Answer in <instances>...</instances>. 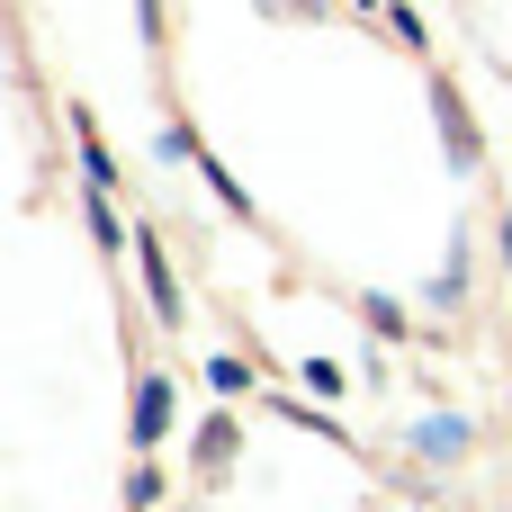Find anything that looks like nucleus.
Segmentation results:
<instances>
[{"label": "nucleus", "mask_w": 512, "mask_h": 512, "mask_svg": "<svg viewBox=\"0 0 512 512\" xmlns=\"http://www.w3.org/2000/svg\"><path fill=\"white\" fill-rule=\"evenodd\" d=\"M90 234H99V243H108V252H117V243H126V234H117V207H108V189H90Z\"/></svg>", "instance_id": "nucleus-5"}, {"label": "nucleus", "mask_w": 512, "mask_h": 512, "mask_svg": "<svg viewBox=\"0 0 512 512\" xmlns=\"http://www.w3.org/2000/svg\"><path fill=\"white\" fill-rule=\"evenodd\" d=\"M171 432V378H135V450H153Z\"/></svg>", "instance_id": "nucleus-2"}, {"label": "nucleus", "mask_w": 512, "mask_h": 512, "mask_svg": "<svg viewBox=\"0 0 512 512\" xmlns=\"http://www.w3.org/2000/svg\"><path fill=\"white\" fill-rule=\"evenodd\" d=\"M468 441H477V432H468V414H423V423L405 432V450H414V459H441V468H450Z\"/></svg>", "instance_id": "nucleus-1"}, {"label": "nucleus", "mask_w": 512, "mask_h": 512, "mask_svg": "<svg viewBox=\"0 0 512 512\" xmlns=\"http://www.w3.org/2000/svg\"><path fill=\"white\" fill-rule=\"evenodd\" d=\"M207 387H216V396H243L252 369H243V360H207Z\"/></svg>", "instance_id": "nucleus-6"}, {"label": "nucleus", "mask_w": 512, "mask_h": 512, "mask_svg": "<svg viewBox=\"0 0 512 512\" xmlns=\"http://www.w3.org/2000/svg\"><path fill=\"white\" fill-rule=\"evenodd\" d=\"M135 261H144V288H153V315H162V324H180V288H171V261H162V243H153V234H135Z\"/></svg>", "instance_id": "nucleus-3"}, {"label": "nucleus", "mask_w": 512, "mask_h": 512, "mask_svg": "<svg viewBox=\"0 0 512 512\" xmlns=\"http://www.w3.org/2000/svg\"><path fill=\"white\" fill-rule=\"evenodd\" d=\"M432 108H441V135H450V162H477V126H468L459 90H432Z\"/></svg>", "instance_id": "nucleus-4"}, {"label": "nucleus", "mask_w": 512, "mask_h": 512, "mask_svg": "<svg viewBox=\"0 0 512 512\" xmlns=\"http://www.w3.org/2000/svg\"><path fill=\"white\" fill-rule=\"evenodd\" d=\"M198 459L225 468V459H234V423H207V432H198Z\"/></svg>", "instance_id": "nucleus-7"}, {"label": "nucleus", "mask_w": 512, "mask_h": 512, "mask_svg": "<svg viewBox=\"0 0 512 512\" xmlns=\"http://www.w3.org/2000/svg\"><path fill=\"white\" fill-rule=\"evenodd\" d=\"M306 387H315V396H342L351 378H342V360H306Z\"/></svg>", "instance_id": "nucleus-8"}]
</instances>
